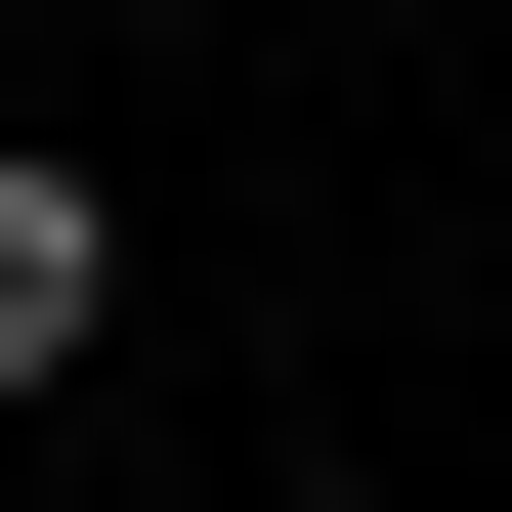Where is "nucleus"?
<instances>
[{
    "label": "nucleus",
    "mask_w": 512,
    "mask_h": 512,
    "mask_svg": "<svg viewBox=\"0 0 512 512\" xmlns=\"http://www.w3.org/2000/svg\"><path fill=\"white\" fill-rule=\"evenodd\" d=\"M128 342V214H86V171H0V384H86Z\"/></svg>",
    "instance_id": "obj_1"
}]
</instances>
